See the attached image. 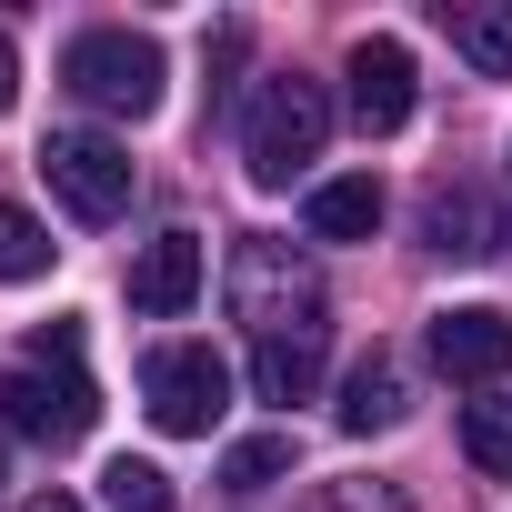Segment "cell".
<instances>
[{
    "mask_svg": "<svg viewBox=\"0 0 512 512\" xmlns=\"http://www.w3.org/2000/svg\"><path fill=\"white\" fill-rule=\"evenodd\" d=\"M322 141H332V91H322V81L282 71V81H262V91H251L241 161H251V181H262V191H292V181L322 161Z\"/></svg>",
    "mask_w": 512,
    "mask_h": 512,
    "instance_id": "1",
    "label": "cell"
},
{
    "mask_svg": "<svg viewBox=\"0 0 512 512\" xmlns=\"http://www.w3.org/2000/svg\"><path fill=\"white\" fill-rule=\"evenodd\" d=\"M231 312L262 332V342L322 332V272H312V251H292V241H272V231L231 241Z\"/></svg>",
    "mask_w": 512,
    "mask_h": 512,
    "instance_id": "2",
    "label": "cell"
},
{
    "mask_svg": "<svg viewBox=\"0 0 512 512\" xmlns=\"http://www.w3.org/2000/svg\"><path fill=\"white\" fill-rule=\"evenodd\" d=\"M61 81L91 111H111V121H151L161 111V41H141V31H81L61 51Z\"/></svg>",
    "mask_w": 512,
    "mask_h": 512,
    "instance_id": "3",
    "label": "cell"
},
{
    "mask_svg": "<svg viewBox=\"0 0 512 512\" xmlns=\"http://www.w3.org/2000/svg\"><path fill=\"white\" fill-rule=\"evenodd\" d=\"M41 181L71 221H121L131 211V151L111 131H51L41 141Z\"/></svg>",
    "mask_w": 512,
    "mask_h": 512,
    "instance_id": "4",
    "label": "cell"
},
{
    "mask_svg": "<svg viewBox=\"0 0 512 512\" xmlns=\"http://www.w3.org/2000/svg\"><path fill=\"white\" fill-rule=\"evenodd\" d=\"M0 412H11V432H21V442L71 452V442L101 422V392H91V372H81V362H21L11 382H0Z\"/></svg>",
    "mask_w": 512,
    "mask_h": 512,
    "instance_id": "5",
    "label": "cell"
},
{
    "mask_svg": "<svg viewBox=\"0 0 512 512\" xmlns=\"http://www.w3.org/2000/svg\"><path fill=\"white\" fill-rule=\"evenodd\" d=\"M141 402H151L161 432H211V422L231 412V362H221L211 342H171V352H151Z\"/></svg>",
    "mask_w": 512,
    "mask_h": 512,
    "instance_id": "6",
    "label": "cell"
},
{
    "mask_svg": "<svg viewBox=\"0 0 512 512\" xmlns=\"http://www.w3.org/2000/svg\"><path fill=\"white\" fill-rule=\"evenodd\" d=\"M342 81H352V121H362V141H392V131L412 121V101H422V71H412V51H402L392 31L352 41Z\"/></svg>",
    "mask_w": 512,
    "mask_h": 512,
    "instance_id": "7",
    "label": "cell"
},
{
    "mask_svg": "<svg viewBox=\"0 0 512 512\" xmlns=\"http://www.w3.org/2000/svg\"><path fill=\"white\" fill-rule=\"evenodd\" d=\"M432 372H442V382H472V392H492V382L512 372V312H492V302L432 312Z\"/></svg>",
    "mask_w": 512,
    "mask_h": 512,
    "instance_id": "8",
    "label": "cell"
},
{
    "mask_svg": "<svg viewBox=\"0 0 512 512\" xmlns=\"http://www.w3.org/2000/svg\"><path fill=\"white\" fill-rule=\"evenodd\" d=\"M201 302V231H161L141 241V262H131V312L141 322H171Z\"/></svg>",
    "mask_w": 512,
    "mask_h": 512,
    "instance_id": "9",
    "label": "cell"
},
{
    "mask_svg": "<svg viewBox=\"0 0 512 512\" xmlns=\"http://www.w3.org/2000/svg\"><path fill=\"white\" fill-rule=\"evenodd\" d=\"M422 251H442V262H492V251H502V211L472 181H442L422 201Z\"/></svg>",
    "mask_w": 512,
    "mask_h": 512,
    "instance_id": "10",
    "label": "cell"
},
{
    "mask_svg": "<svg viewBox=\"0 0 512 512\" xmlns=\"http://www.w3.org/2000/svg\"><path fill=\"white\" fill-rule=\"evenodd\" d=\"M402 412H412V382H402V362L372 342V352L342 372V432H362V442H372V432H392Z\"/></svg>",
    "mask_w": 512,
    "mask_h": 512,
    "instance_id": "11",
    "label": "cell"
},
{
    "mask_svg": "<svg viewBox=\"0 0 512 512\" xmlns=\"http://www.w3.org/2000/svg\"><path fill=\"white\" fill-rule=\"evenodd\" d=\"M442 31L482 81H512V0H442Z\"/></svg>",
    "mask_w": 512,
    "mask_h": 512,
    "instance_id": "12",
    "label": "cell"
},
{
    "mask_svg": "<svg viewBox=\"0 0 512 512\" xmlns=\"http://www.w3.org/2000/svg\"><path fill=\"white\" fill-rule=\"evenodd\" d=\"M312 382H322V332L251 342V392H262V402H312Z\"/></svg>",
    "mask_w": 512,
    "mask_h": 512,
    "instance_id": "13",
    "label": "cell"
},
{
    "mask_svg": "<svg viewBox=\"0 0 512 512\" xmlns=\"http://www.w3.org/2000/svg\"><path fill=\"white\" fill-rule=\"evenodd\" d=\"M372 231H382V181L372 171L312 191V241H372Z\"/></svg>",
    "mask_w": 512,
    "mask_h": 512,
    "instance_id": "14",
    "label": "cell"
},
{
    "mask_svg": "<svg viewBox=\"0 0 512 512\" xmlns=\"http://www.w3.org/2000/svg\"><path fill=\"white\" fill-rule=\"evenodd\" d=\"M282 472H292V432H251L221 452V492H272Z\"/></svg>",
    "mask_w": 512,
    "mask_h": 512,
    "instance_id": "15",
    "label": "cell"
},
{
    "mask_svg": "<svg viewBox=\"0 0 512 512\" xmlns=\"http://www.w3.org/2000/svg\"><path fill=\"white\" fill-rule=\"evenodd\" d=\"M462 452H472L482 472H512V392H482V402H462Z\"/></svg>",
    "mask_w": 512,
    "mask_h": 512,
    "instance_id": "16",
    "label": "cell"
},
{
    "mask_svg": "<svg viewBox=\"0 0 512 512\" xmlns=\"http://www.w3.org/2000/svg\"><path fill=\"white\" fill-rule=\"evenodd\" d=\"M41 272H51V231L21 201H0V282H41Z\"/></svg>",
    "mask_w": 512,
    "mask_h": 512,
    "instance_id": "17",
    "label": "cell"
},
{
    "mask_svg": "<svg viewBox=\"0 0 512 512\" xmlns=\"http://www.w3.org/2000/svg\"><path fill=\"white\" fill-rule=\"evenodd\" d=\"M101 502H111V512H171V472H161V462H131V452H121V462L101 472Z\"/></svg>",
    "mask_w": 512,
    "mask_h": 512,
    "instance_id": "18",
    "label": "cell"
},
{
    "mask_svg": "<svg viewBox=\"0 0 512 512\" xmlns=\"http://www.w3.org/2000/svg\"><path fill=\"white\" fill-rule=\"evenodd\" d=\"M302 512H402V492L392 482H322Z\"/></svg>",
    "mask_w": 512,
    "mask_h": 512,
    "instance_id": "19",
    "label": "cell"
},
{
    "mask_svg": "<svg viewBox=\"0 0 512 512\" xmlns=\"http://www.w3.org/2000/svg\"><path fill=\"white\" fill-rule=\"evenodd\" d=\"M31 362H81V322H41L31 332Z\"/></svg>",
    "mask_w": 512,
    "mask_h": 512,
    "instance_id": "20",
    "label": "cell"
},
{
    "mask_svg": "<svg viewBox=\"0 0 512 512\" xmlns=\"http://www.w3.org/2000/svg\"><path fill=\"white\" fill-rule=\"evenodd\" d=\"M21 101V51H11V31H0V111Z\"/></svg>",
    "mask_w": 512,
    "mask_h": 512,
    "instance_id": "21",
    "label": "cell"
},
{
    "mask_svg": "<svg viewBox=\"0 0 512 512\" xmlns=\"http://www.w3.org/2000/svg\"><path fill=\"white\" fill-rule=\"evenodd\" d=\"M21 512H81V502H71V492H41V502H21Z\"/></svg>",
    "mask_w": 512,
    "mask_h": 512,
    "instance_id": "22",
    "label": "cell"
}]
</instances>
